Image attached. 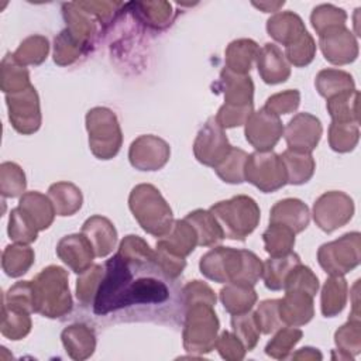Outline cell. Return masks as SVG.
<instances>
[{
  "mask_svg": "<svg viewBox=\"0 0 361 361\" xmlns=\"http://www.w3.org/2000/svg\"><path fill=\"white\" fill-rule=\"evenodd\" d=\"M199 268L207 279L219 283L254 286L262 276V261L252 251L221 245L207 251Z\"/></svg>",
  "mask_w": 361,
  "mask_h": 361,
  "instance_id": "obj_1",
  "label": "cell"
},
{
  "mask_svg": "<svg viewBox=\"0 0 361 361\" xmlns=\"http://www.w3.org/2000/svg\"><path fill=\"white\" fill-rule=\"evenodd\" d=\"M34 313L58 319L72 310L69 276L62 267L49 265L32 281Z\"/></svg>",
  "mask_w": 361,
  "mask_h": 361,
  "instance_id": "obj_2",
  "label": "cell"
},
{
  "mask_svg": "<svg viewBox=\"0 0 361 361\" xmlns=\"http://www.w3.org/2000/svg\"><path fill=\"white\" fill-rule=\"evenodd\" d=\"M128 206L141 228L151 235H164L173 223L172 209L151 183H140L128 196Z\"/></svg>",
  "mask_w": 361,
  "mask_h": 361,
  "instance_id": "obj_3",
  "label": "cell"
},
{
  "mask_svg": "<svg viewBox=\"0 0 361 361\" xmlns=\"http://www.w3.org/2000/svg\"><path fill=\"white\" fill-rule=\"evenodd\" d=\"M209 210L220 224L224 238L240 241L257 228L261 217L257 202L247 195L217 202Z\"/></svg>",
  "mask_w": 361,
  "mask_h": 361,
  "instance_id": "obj_4",
  "label": "cell"
},
{
  "mask_svg": "<svg viewBox=\"0 0 361 361\" xmlns=\"http://www.w3.org/2000/svg\"><path fill=\"white\" fill-rule=\"evenodd\" d=\"M219 319L213 306L207 303H195L186 307L183 323V347L192 354H207L214 348Z\"/></svg>",
  "mask_w": 361,
  "mask_h": 361,
  "instance_id": "obj_5",
  "label": "cell"
},
{
  "mask_svg": "<svg viewBox=\"0 0 361 361\" xmlns=\"http://www.w3.org/2000/svg\"><path fill=\"white\" fill-rule=\"evenodd\" d=\"M86 130L89 134V148L99 159L116 157L123 144V133L113 110L107 107H93L86 114Z\"/></svg>",
  "mask_w": 361,
  "mask_h": 361,
  "instance_id": "obj_6",
  "label": "cell"
},
{
  "mask_svg": "<svg viewBox=\"0 0 361 361\" xmlns=\"http://www.w3.org/2000/svg\"><path fill=\"white\" fill-rule=\"evenodd\" d=\"M361 259V235L345 233L340 238L320 245L317 261L329 275H345L358 267Z\"/></svg>",
  "mask_w": 361,
  "mask_h": 361,
  "instance_id": "obj_7",
  "label": "cell"
},
{
  "mask_svg": "<svg viewBox=\"0 0 361 361\" xmlns=\"http://www.w3.org/2000/svg\"><path fill=\"white\" fill-rule=\"evenodd\" d=\"M244 176L264 193L275 192L288 183L283 162L272 149L248 154Z\"/></svg>",
  "mask_w": 361,
  "mask_h": 361,
  "instance_id": "obj_8",
  "label": "cell"
},
{
  "mask_svg": "<svg viewBox=\"0 0 361 361\" xmlns=\"http://www.w3.org/2000/svg\"><path fill=\"white\" fill-rule=\"evenodd\" d=\"M354 214L353 199L340 190H330L319 196L313 204V219L320 230L331 233L345 226Z\"/></svg>",
  "mask_w": 361,
  "mask_h": 361,
  "instance_id": "obj_9",
  "label": "cell"
},
{
  "mask_svg": "<svg viewBox=\"0 0 361 361\" xmlns=\"http://www.w3.org/2000/svg\"><path fill=\"white\" fill-rule=\"evenodd\" d=\"M6 102L8 120L16 131L30 135L41 127L39 97L32 85L21 92L6 94Z\"/></svg>",
  "mask_w": 361,
  "mask_h": 361,
  "instance_id": "obj_10",
  "label": "cell"
},
{
  "mask_svg": "<svg viewBox=\"0 0 361 361\" xmlns=\"http://www.w3.org/2000/svg\"><path fill=\"white\" fill-rule=\"evenodd\" d=\"M231 149L224 128L216 121L214 117L207 118L199 130L193 142L195 158L206 165L214 168Z\"/></svg>",
  "mask_w": 361,
  "mask_h": 361,
  "instance_id": "obj_11",
  "label": "cell"
},
{
  "mask_svg": "<svg viewBox=\"0 0 361 361\" xmlns=\"http://www.w3.org/2000/svg\"><path fill=\"white\" fill-rule=\"evenodd\" d=\"M244 134L257 151H271L283 135V126L279 116L262 107L248 117Z\"/></svg>",
  "mask_w": 361,
  "mask_h": 361,
  "instance_id": "obj_12",
  "label": "cell"
},
{
  "mask_svg": "<svg viewBox=\"0 0 361 361\" xmlns=\"http://www.w3.org/2000/svg\"><path fill=\"white\" fill-rule=\"evenodd\" d=\"M169 157V144L151 134L135 138L128 149L130 164L138 171H158L166 165Z\"/></svg>",
  "mask_w": 361,
  "mask_h": 361,
  "instance_id": "obj_13",
  "label": "cell"
},
{
  "mask_svg": "<svg viewBox=\"0 0 361 361\" xmlns=\"http://www.w3.org/2000/svg\"><path fill=\"white\" fill-rule=\"evenodd\" d=\"M323 127L320 120L310 113H298L283 128L288 149L312 152L322 137Z\"/></svg>",
  "mask_w": 361,
  "mask_h": 361,
  "instance_id": "obj_14",
  "label": "cell"
},
{
  "mask_svg": "<svg viewBox=\"0 0 361 361\" xmlns=\"http://www.w3.org/2000/svg\"><path fill=\"white\" fill-rule=\"evenodd\" d=\"M319 45L326 61L333 65H347L358 56L357 39L345 25L320 34Z\"/></svg>",
  "mask_w": 361,
  "mask_h": 361,
  "instance_id": "obj_15",
  "label": "cell"
},
{
  "mask_svg": "<svg viewBox=\"0 0 361 361\" xmlns=\"http://www.w3.org/2000/svg\"><path fill=\"white\" fill-rule=\"evenodd\" d=\"M56 254L76 274L86 271L96 257L92 244L82 233L62 237L56 245Z\"/></svg>",
  "mask_w": 361,
  "mask_h": 361,
  "instance_id": "obj_16",
  "label": "cell"
},
{
  "mask_svg": "<svg viewBox=\"0 0 361 361\" xmlns=\"http://www.w3.org/2000/svg\"><path fill=\"white\" fill-rule=\"evenodd\" d=\"M216 92L224 96V104L230 106H248L254 104V83L248 75H240L223 68L220 78L214 85Z\"/></svg>",
  "mask_w": 361,
  "mask_h": 361,
  "instance_id": "obj_17",
  "label": "cell"
},
{
  "mask_svg": "<svg viewBox=\"0 0 361 361\" xmlns=\"http://www.w3.org/2000/svg\"><path fill=\"white\" fill-rule=\"evenodd\" d=\"M285 296L279 299V317L286 326H303L309 323L314 314L313 296L303 290H285Z\"/></svg>",
  "mask_w": 361,
  "mask_h": 361,
  "instance_id": "obj_18",
  "label": "cell"
},
{
  "mask_svg": "<svg viewBox=\"0 0 361 361\" xmlns=\"http://www.w3.org/2000/svg\"><path fill=\"white\" fill-rule=\"evenodd\" d=\"M257 68L261 79L268 85L285 82L290 76V66L275 44H265L257 55Z\"/></svg>",
  "mask_w": 361,
  "mask_h": 361,
  "instance_id": "obj_19",
  "label": "cell"
},
{
  "mask_svg": "<svg viewBox=\"0 0 361 361\" xmlns=\"http://www.w3.org/2000/svg\"><path fill=\"white\" fill-rule=\"evenodd\" d=\"M92 244L96 257H107L117 243V231L114 224L103 216L94 214L89 217L80 231Z\"/></svg>",
  "mask_w": 361,
  "mask_h": 361,
  "instance_id": "obj_20",
  "label": "cell"
},
{
  "mask_svg": "<svg viewBox=\"0 0 361 361\" xmlns=\"http://www.w3.org/2000/svg\"><path fill=\"white\" fill-rule=\"evenodd\" d=\"M310 221L309 207L299 199L288 197L276 202L269 213V223H278L290 228L295 234L303 231Z\"/></svg>",
  "mask_w": 361,
  "mask_h": 361,
  "instance_id": "obj_21",
  "label": "cell"
},
{
  "mask_svg": "<svg viewBox=\"0 0 361 361\" xmlns=\"http://www.w3.org/2000/svg\"><path fill=\"white\" fill-rule=\"evenodd\" d=\"M197 245V235L193 227L185 220H173L169 230L158 237L157 247H161L175 255L188 257Z\"/></svg>",
  "mask_w": 361,
  "mask_h": 361,
  "instance_id": "obj_22",
  "label": "cell"
},
{
  "mask_svg": "<svg viewBox=\"0 0 361 361\" xmlns=\"http://www.w3.org/2000/svg\"><path fill=\"white\" fill-rule=\"evenodd\" d=\"M62 344L65 347L66 354L76 361H82L89 358L96 348V336L94 331L86 324L76 323L68 326L62 334Z\"/></svg>",
  "mask_w": 361,
  "mask_h": 361,
  "instance_id": "obj_23",
  "label": "cell"
},
{
  "mask_svg": "<svg viewBox=\"0 0 361 361\" xmlns=\"http://www.w3.org/2000/svg\"><path fill=\"white\" fill-rule=\"evenodd\" d=\"M267 31L276 42L288 47L306 32V27L293 11H282L267 21Z\"/></svg>",
  "mask_w": 361,
  "mask_h": 361,
  "instance_id": "obj_24",
  "label": "cell"
},
{
  "mask_svg": "<svg viewBox=\"0 0 361 361\" xmlns=\"http://www.w3.org/2000/svg\"><path fill=\"white\" fill-rule=\"evenodd\" d=\"M18 207L28 216L39 231L47 230L56 214L51 199L37 190L25 192L20 197Z\"/></svg>",
  "mask_w": 361,
  "mask_h": 361,
  "instance_id": "obj_25",
  "label": "cell"
},
{
  "mask_svg": "<svg viewBox=\"0 0 361 361\" xmlns=\"http://www.w3.org/2000/svg\"><path fill=\"white\" fill-rule=\"evenodd\" d=\"M62 14L66 21V28L79 39L86 44L92 42V38L97 32V20L86 10H83L78 1L65 3L62 6ZM100 24V23H99Z\"/></svg>",
  "mask_w": 361,
  "mask_h": 361,
  "instance_id": "obj_26",
  "label": "cell"
},
{
  "mask_svg": "<svg viewBox=\"0 0 361 361\" xmlns=\"http://www.w3.org/2000/svg\"><path fill=\"white\" fill-rule=\"evenodd\" d=\"M258 44L248 38H240L226 48V66L228 71L240 75H248L258 55Z\"/></svg>",
  "mask_w": 361,
  "mask_h": 361,
  "instance_id": "obj_27",
  "label": "cell"
},
{
  "mask_svg": "<svg viewBox=\"0 0 361 361\" xmlns=\"http://www.w3.org/2000/svg\"><path fill=\"white\" fill-rule=\"evenodd\" d=\"M185 220L193 227L197 235V245L212 247L223 241V230L210 210L196 209L190 212Z\"/></svg>",
  "mask_w": 361,
  "mask_h": 361,
  "instance_id": "obj_28",
  "label": "cell"
},
{
  "mask_svg": "<svg viewBox=\"0 0 361 361\" xmlns=\"http://www.w3.org/2000/svg\"><path fill=\"white\" fill-rule=\"evenodd\" d=\"M285 166L286 182L290 185H302L310 180L314 173L316 162L310 152H299L293 149H286L281 155Z\"/></svg>",
  "mask_w": 361,
  "mask_h": 361,
  "instance_id": "obj_29",
  "label": "cell"
},
{
  "mask_svg": "<svg viewBox=\"0 0 361 361\" xmlns=\"http://www.w3.org/2000/svg\"><path fill=\"white\" fill-rule=\"evenodd\" d=\"M300 264V258L296 252H289L281 257H271L265 262H262V279L268 289L281 290L283 289L285 279L289 272Z\"/></svg>",
  "mask_w": 361,
  "mask_h": 361,
  "instance_id": "obj_30",
  "label": "cell"
},
{
  "mask_svg": "<svg viewBox=\"0 0 361 361\" xmlns=\"http://www.w3.org/2000/svg\"><path fill=\"white\" fill-rule=\"evenodd\" d=\"M48 197L51 199L58 216H72L83 203L80 189L71 182L52 183L48 189Z\"/></svg>",
  "mask_w": 361,
  "mask_h": 361,
  "instance_id": "obj_31",
  "label": "cell"
},
{
  "mask_svg": "<svg viewBox=\"0 0 361 361\" xmlns=\"http://www.w3.org/2000/svg\"><path fill=\"white\" fill-rule=\"evenodd\" d=\"M347 281L340 275H330V278L324 282L320 298L322 313L326 317L337 316L347 303Z\"/></svg>",
  "mask_w": 361,
  "mask_h": 361,
  "instance_id": "obj_32",
  "label": "cell"
},
{
  "mask_svg": "<svg viewBox=\"0 0 361 361\" xmlns=\"http://www.w3.org/2000/svg\"><path fill=\"white\" fill-rule=\"evenodd\" d=\"M220 300L230 314H240L252 309L257 302V292L254 286L227 283L220 290Z\"/></svg>",
  "mask_w": 361,
  "mask_h": 361,
  "instance_id": "obj_33",
  "label": "cell"
},
{
  "mask_svg": "<svg viewBox=\"0 0 361 361\" xmlns=\"http://www.w3.org/2000/svg\"><path fill=\"white\" fill-rule=\"evenodd\" d=\"M316 90L320 96L330 99L340 93L351 92L355 89L353 76L341 69H323L317 73L314 80Z\"/></svg>",
  "mask_w": 361,
  "mask_h": 361,
  "instance_id": "obj_34",
  "label": "cell"
},
{
  "mask_svg": "<svg viewBox=\"0 0 361 361\" xmlns=\"http://www.w3.org/2000/svg\"><path fill=\"white\" fill-rule=\"evenodd\" d=\"M89 48V44L75 37L68 28L62 30L54 39V62L59 66L72 65Z\"/></svg>",
  "mask_w": 361,
  "mask_h": 361,
  "instance_id": "obj_35",
  "label": "cell"
},
{
  "mask_svg": "<svg viewBox=\"0 0 361 361\" xmlns=\"http://www.w3.org/2000/svg\"><path fill=\"white\" fill-rule=\"evenodd\" d=\"M34 258V250L28 244L16 243L4 248L1 255V267L8 276L18 278L31 268Z\"/></svg>",
  "mask_w": 361,
  "mask_h": 361,
  "instance_id": "obj_36",
  "label": "cell"
},
{
  "mask_svg": "<svg viewBox=\"0 0 361 361\" xmlns=\"http://www.w3.org/2000/svg\"><path fill=\"white\" fill-rule=\"evenodd\" d=\"M31 86L30 73L25 66L20 65L13 54H6L0 68V87L6 94L17 93Z\"/></svg>",
  "mask_w": 361,
  "mask_h": 361,
  "instance_id": "obj_37",
  "label": "cell"
},
{
  "mask_svg": "<svg viewBox=\"0 0 361 361\" xmlns=\"http://www.w3.org/2000/svg\"><path fill=\"white\" fill-rule=\"evenodd\" d=\"M358 100L360 92L357 89L340 93L327 99V111L333 121L337 123H355L358 124Z\"/></svg>",
  "mask_w": 361,
  "mask_h": 361,
  "instance_id": "obj_38",
  "label": "cell"
},
{
  "mask_svg": "<svg viewBox=\"0 0 361 361\" xmlns=\"http://www.w3.org/2000/svg\"><path fill=\"white\" fill-rule=\"evenodd\" d=\"M338 360H351L361 350V322L360 319H348L334 334Z\"/></svg>",
  "mask_w": 361,
  "mask_h": 361,
  "instance_id": "obj_39",
  "label": "cell"
},
{
  "mask_svg": "<svg viewBox=\"0 0 361 361\" xmlns=\"http://www.w3.org/2000/svg\"><path fill=\"white\" fill-rule=\"evenodd\" d=\"M31 317L27 310L7 306L1 307V334L10 340H21L31 330Z\"/></svg>",
  "mask_w": 361,
  "mask_h": 361,
  "instance_id": "obj_40",
  "label": "cell"
},
{
  "mask_svg": "<svg viewBox=\"0 0 361 361\" xmlns=\"http://www.w3.org/2000/svg\"><path fill=\"white\" fill-rule=\"evenodd\" d=\"M134 16L145 25L161 30L165 28L172 18V6L168 1H142L133 3Z\"/></svg>",
  "mask_w": 361,
  "mask_h": 361,
  "instance_id": "obj_41",
  "label": "cell"
},
{
  "mask_svg": "<svg viewBox=\"0 0 361 361\" xmlns=\"http://www.w3.org/2000/svg\"><path fill=\"white\" fill-rule=\"evenodd\" d=\"M248 154L241 149L231 147L228 154L213 168L217 176L227 183H243L245 180L244 169Z\"/></svg>",
  "mask_w": 361,
  "mask_h": 361,
  "instance_id": "obj_42",
  "label": "cell"
},
{
  "mask_svg": "<svg viewBox=\"0 0 361 361\" xmlns=\"http://www.w3.org/2000/svg\"><path fill=\"white\" fill-rule=\"evenodd\" d=\"M265 251L271 257H281L292 252L295 245V233L286 226L269 223V227L262 233Z\"/></svg>",
  "mask_w": 361,
  "mask_h": 361,
  "instance_id": "obj_43",
  "label": "cell"
},
{
  "mask_svg": "<svg viewBox=\"0 0 361 361\" xmlns=\"http://www.w3.org/2000/svg\"><path fill=\"white\" fill-rule=\"evenodd\" d=\"M49 52V42L42 35H30L21 41L18 48L14 51V59L23 65H41Z\"/></svg>",
  "mask_w": 361,
  "mask_h": 361,
  "instance_id": "obj_44",
  "label": "cell"
},
{
  "mask_svg": "<svg viewBox=\"0 0 361 361\" xmlns=\"http://www.w3.org/2000/svg\"><path fill=\"white\" fill-rule=\"evenodd\" d=\"M303 333L302 330L293 327V326H286L281 327L276 330L275 336L268 341L265 347L267 355L276 358V360H285L289 357L292 353L293 347L300 341Z\"/></svg>",
  "mask_w": 361,
  "mask_h": 361,
  "instance_id": "obj_45",
  "label": "cell"
},
{
  "mask_svg": "<svg viewBox=\"0 0 361 361\" xmlns=\"http://www.w3.org/2000/svg\"><path fill=\"white\" fill-rule=\"evenodd\" d=\"M360 140L358 124L331 121L329 127V144L336 152L353 151Z\"/></svg>",
  "mask_w": 361,
  "mask_h": 361,
  "instance_id": "obj_46",
  "label": "cell"
},
{
  "mask_svg": "<svg viewBox=\"0 0 361 361\" xmlns=\"http://www.w3.org/2000/svg\"><path fill=\"white\" fill-rule=\"evenodd\" d=\"M25 173L16 162H3L0 165V192L4 197L23 196L25 190Z\"/></svg>",
  "mask_w": 361,
  "mask_h": 361,
  "instance_id": "obj_47",
  "label": "cell"
},
{
  "mask_svg": "<svg viewBox=\"0 0 361 361\" xmlns=\"http://www.w3.org/2000/svg\"><path fill=\"white\" fill-rule=\"evenodd\" d=\"M38 228L28 219V216L17 206L10 212L8 217V235L18 244H31L37 240Z\"/></svg>",
  "mask_w": 361,
  "mask_h": 361,
  "instance_id": "obj_48",
  "label": "cell"
},
{
  "mask_svg": "<svg viewBox=\"0 0 361 361\" xmlns=\"http://www.w3.org/2000/svg\"><path fill=\"white\" fill-rule=\"evenodd\" d=\"M231 327H233V333L240 338V341L244 344L247 351H251L255 348L259 340L261 330L251 310L240 314H233Z\"/></svg>",
  "mask_w": 361,
  "mask_h": 361,
  "instance_id": "obj_49",
  "label": "cell"
},
{
  "mask_svg": "<svg viewBox=\"0 0 361 361\" xmlns=\"http://www.w3.org/2000/svg\"><path fill=\"white\" fill-rule=\"evenodd\" d=\"M103 274L104 268L97 264H92L86 271L79 274L76 281V298L82 305L87 306L94 300Z\"/></svg>",
  "mask_w": 361,
  "mask_h": 361,
  "instance_id": "obj_50",
  "label": "cell"
},
{
  "mask_svg": "<svg viewBox=\"0 0 361 361\" xmlns=\"http://www.w3.org/2000/svg\"><path fill=\"white\" fill-rule=\"evenodd\" d=\"M345 20H347L345 11L333 4H320L316 8H313L310 16L312 25L316 30L317 35L334 27L345 25Z\"/></svg>",
  "mask_w": 361,
  "mask_h": 361,
  "instance_id": "obj_51",
  "label": "cell"
},
{
  "mask_svg": "<svg viewBox=\"0 0 361 361\" xmlns=\"http://www.w3.org/2000/svg\"><path fill=\"white\" fill-rule=\"evenodd\" d=\"M117 254L121 255L124 259H127L130 262H135V264L154 262V251L151 250L148 243L134 234L126 235L121 240Z\"/></svg>",
  "mask_w": 361,
  "mask_h": 361,
  "instance_id": "obj_52",
  "label": "cell"
},
{
  "mask_svg": "<svg viewBox=\"0 0 361 361\" xmlns=\"http://www.w3.org/2000/svg\"><path fill=\"white\" fill-rule=\"evenodd\" d=\"M316 54V42L313 37L306 31L299 39L293 44L285 47V58L293 66L302 68L309 65Z\"/></svg>",
  "mask_w": 361,
  "mask_h": 361,
  "instance_id": "obj_53",
  "label": "cell"
},
{
  "mask_svg": "<svg viewBox=\"0 0 361 361\" xmlns=\"http://www.w3.org/2000/svg\"><path fill=\"white\" fill-rule=\"evenodd\" d=\"M283 289L285 290H303V292L314 296L319 290V279L309 267H306L300 262L286 276Z\"/></svg>",
  "mask_w": 361,
  "mask_h": 361,
  "instance_id": "obj_54",
  "label": "cell"
},
{
  "mask_svg": "<svg viewBox=\"0 0 361 361\" xmlns=\"http://www.w3.org/2000/svg\"><path fill=\"white\" fill-rule=\"evenodd\" d=\"M279 299H267L261 302L254 312L255 320L261 333L271 334L282 327V320L279 317Z\"/></svg>",
  "mask_w": 361,
  "mask_h": 361,
  "instance_id": "obj_55",
  "label": "cell"
},
{
  "mask_svg": "<svg viewBox=\"0 0 361 361\" xmlns=\"http://www.w3.org/2000/svg\"><path fill=\"white\" fill-rule=\"evenodd\" d=\"M3 303L11 307L34 312V290L31 281H20L13 285L8 292L3 296Z\"/></svg>",
  "mask_w": 361,
  "mask_h": 361,
  "instance_id": "obj_56",
  "label": "cell"
},
{
  "mask_svg": "<svg viewBox=\"0 0 361 361\" xmlns=\"http://www.w3.org/2000/svg\"><path fill=\"white\" fill-rule=\"evenodd\" d=\"M216 295L213 289L202 281H190L182 289V303L185 307L195 303H207L210 306L216 305Z\"/></svg>",
  "mask_w": 361,
  "mask_h": 361,
  "instance_id": "obj_57",
  "label": "cell"
},
{
  "mask_svg": "<svg viewBox=\"0 0 361 361\" xmlns=\"http://www.w3.org/2000/svg\"><path fill=\"white\" fill-rule=\"evenodd\" d=\"M154 261L158 271L169 279L178 278L186 267V261L183 257L175 255L161 247H157V250L154 251Z\"/></svg>",
  "mask_w": 361,
  "mask_h": 361,
  "instance_id": "obj_58",
  "label": "cell"
},
{
  "mask_svg": "<svg viewBox=\"0 0 361 361\" xmlns=\"http://www.w3.org/2000/svg\"><path fill=\"white\" fill-rule=\"evenodd\" d=\"M254 111V104L248 106H230V104H223L217 114H216V121L223 127V128H233L245 124L248 117Z\"/></svg>",
  "mask_w": 361,
  "mask_h": 361,
  "instance_id": "obj_59",
  "label": "cell"
},
{
  "mask_svg": "<svg viewBox=\"0 0 361 361\" xmlns=\"http://www.w3.org/2000/svg\"><path fill=\"white\" fill-rule=\"evenodd\" d=\"M300 103V93L296 89H289L281 93H275L269 96L265 102V109L275 113L276 116L293 113Z\"/></svg>",
  "mask_w": 361,
  "mask_h": 361,
  "instance_id": "obj_60",
  "label": "cell"
},
{
  "mask_svg": "<svg viewBox=\"0 0 361 361\" xmlns=\"http://www.w3.org/2000/svg\"><path fill=\"white\" fill-rule=\"evenodd\" d=\"M216 350L221 355V358L228 360V361H240L245 355V347L240 341V338L230 331H223L214 344Z\"/></svg>",
  "mask_w": 361,
  "mask_h": 361,
  "instance_id": "obj_61",
  "label": "cell"
},
{
  "mask_svg": "<svg viewBox=\"0 0 361 361\" xmlns=\"http://www.w3.org/2000/svg\"><path fill=\"white\" fill-rule=\"evenodd\" d=\"M78 4L89 11L100 24H109L117 13V8L123 6V3L116 1H78Z\"/></svg>",
  "mask_w": 361,
  "mask_h": 361,
  "instance_id": "obj_62",
  "label": "cell"
},
{
  "mask_svg": "<svg viewBox=\"0 0 361 361\" xmlns=\"http://www.w3.org/2000/svg\"><path fill=\"white\" fill-rule=\"evenodd\" d=\"M322 358H323L322 353L313 347H303L292 355V360H305V361H314V360H322Z\"/></svg>",
  "mask_w": 361,
  "mask_h": 361,
  "instance_id": "obj_63",
  "label": "cell"
},
{
  "mask_svg": "<svg viewBox=\"0 0 361 361\" xmlns=\"http://www.w3.org/2000/svg\"><path fill=\"white\" fill-rule=\"evenodd\" d=\"M252 4L258 8H261L264 13H271V11H278L279 7H282L285 4V1H275V3L264 1V3H252Z\"/></svg>",
  "mask_w": 361,
  "mask_h": 361,
  "instance_id": "obj_64",
  "label": "cell"
}]
</instances>
